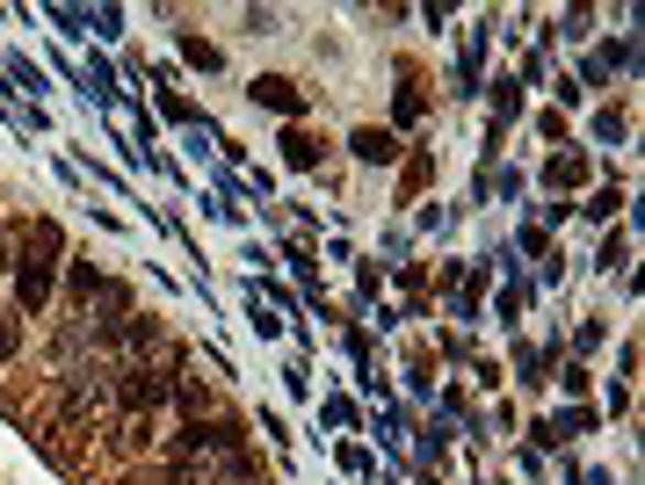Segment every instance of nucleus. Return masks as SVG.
<instances>
[{
	"instance_id": "nucleus-8",
	"label": "nucleus",
	"mask_w": 645,
	"mask_h": 485,
	"mask_svg": "<svg viewBox=\"0 0 645 485\" xmlns=\"http://www.w3.org/2000/svg\"><path fill=\"white\" fill-rule=\"evenodd\" d=\"M30 246H36V254H44V261H52V254H58V246H66V240H58V225H52V218H36V225H30Z\"/></svg>"
},
{
	"instance_id": "nucleus-11",
	"label": "nucleus",
	"mask_w": 645,
	"mask_h": 485,
	"mask_svg": "<svg viewBox=\"0 0 645 485\" xmlns=\"http://www.w3.org/2000/svg\"><path fill=\"white\" fill-rule=\"evenodd\" d=\"M175 485H196V478H189V471H182V478H175Z\"/></svg>"
},
{
	"instance_id": "nucleus-10",
	"label": "nucleus",
	"mask_w": 645,
	"mask_h": 485,
	"mask_svg": "<svg viewBox=\"0 0 645 485\" xmlns=\"http://www.w3.org/2000/svg\"><path fill=\"white\" fill-rule=\"evenodd\" d=\"M15 348H22V319H15V312H0V363H8Z\"/></svg>"
},
{
	"instance_id": "nucleus-2",
	"label": "nucleus",
	"mask_w": 645,
	"mask_h": 485,
	"mask_svg": "<svg viewBox=\"0 0 645 485\" xmlns=\"http://www.w3.org/2000/svg\"><path fill=\"white\" fill-rule=\"evenodd\" d=\"M247 95H254V102H262V109H276V117H297V109H305V95H297V80H283V73H262V80L247 87Z\"/></svg>"
},
{
	"instance_id": "nucleus-6",
	"label": "nucleus",
	"mask_w": 645,
	"mask_h": 485,
	"mask_svg": "<svg viewBox=\"0 0 645 485\" xmlns=\"http://www.w3.org/2000/svg\"><path fill=\"white\" fill-rule=\"evenodd\" d=\"M551 181H558V189H573V181H588V159H580V153H558V159H551Z\"/></svg>"
},
{
	"instance_id": "nucleus-3",
	"label": "nucleus",
	"mask_w": 645,
	"mask_h": 485,
	"mask_svg": "<svg viewBox=\"0 0 645 485\" xmlns=\"http://www.w3.org/2000/svg\"><path fill=\"white\" fill-rule=\"evenodd\" d=\"M117 399L131 406V414H139V406H145V414H153V406L167 399V377H160V370H131V377L117 384Z\"/></svg>"
},
{
	"instance_id": "nucleus-7",
	"label": "nucleus",
	"mask_w": 645,
	"mask_h": 485,
	"mask_svg": "<svg viewBox=\"0 0 645 485\" xmlns=\"http://www.w3.org/2000/svg\"><path fill=\"white\" fill-rule=\"evenodd\" d=\"M182 58L204 66V73H218V44H204V36H182Z\"/></svg>"
},
{
	"instance_id": "nucleus-12",
	"label": "nucleus",
	"mask_w": 645,
	"mask_h": 485,
	"mask_svg": "<svg viewBox=\"0 0 645 485\" xmlns=\"http://www.w3.org/2000/svg\"><path fill=\"white\" fill-rule=\"evenodd\" d=\"M262 485H269V478H262Z\"/></svg>"
},
{
	"instance_id": "nucleus-4",
	"label": "nucleus",
	"mask_w": 645,
	"mask_h": 485,
	"mask_svg": "<svg viewBox=\"0 0 645 485\" xmlns=\"http://www.w3.org/2000/svg\"><path fill=\"white\" fill-rule=\"evenodd\" d=\"M349 153L363 159V167H384V159H400V139H392V131H378V123H363V131L349 139Z\"/></svg>"
},
{
	"instance_id": "nucleus-9",
	"label": "nucleus",
	"mask_w": 645,
	"mask_h": 485,
	"mask_svg": "<svg viewBox=\"0 0 645 485\" xmlns=\"http://www.w3.org/2000/svg\"><path fill=\"white\" fill-rule=\"evenodd\" d=\"M73 297H80V305H88V297H102V276H95L88 261H80V268H73Z\"/></svg>"
},
{
	"instance_id": "nucleus-1",
	"label": "nucleus",
	"mask_w": 645,
	"mask_h": 485,
	"mask_svg": "<svg viewBox=\"0 0 645 485\" xmlns=\"http://www.w3.org/2000/svg\"><path fill=\"white\" fill-rule=\"evenodd\" d=\"M15 305H22V312H44V305H52V261H44V254L15 268Z\"/></svg>"
},
{
	"instance_id": "nucleus-5",
	"label": "nucleus",
	"mask_w": 645,
	"mask_h": 485,
	"mask_svg": "<svg viewBox=\"0 0 645 485\" xmlns=\"http://www.w3.org/2000/svg\"><path fill=\"white\" fill-rule=\"evenodd\" d=\"M283 159H291V167H313L319 139H313V131H283Z\"/></svg>"
}]
</instances>
